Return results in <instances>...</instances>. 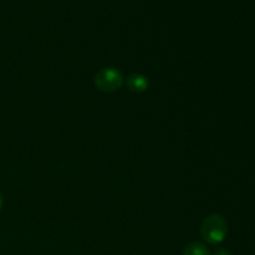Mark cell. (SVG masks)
<instances>
[{"label": "cell", "mask_w": 255, "mask_h": 255, "mask_svg": "<svg viewBox=\"0 0 255 255\" xmlns=\"http://www.w3.org/2000/svg\"><path fill=\"white\" fill-rule=\"evenodd\" d=\"M183 255H211L207 246L199 242H192L183 249Z\"/></svg>", "instance_id": "277c9868"}, {"label": "cell", "mask_w": 255, "mask_h": 255, "mask_svg": "<svg viewBox=\"0 0 255 255\" xmlns=\"http://www.w3.org/2000/svg\"><path fill=\"white\" fill-rule=\"evenodd\" d=\"M2 203H4V202H2V196H1V193H0V211H1V208H2Z\"/></svg>", "instance_id": "8992f818"}, {"label": "cell", "mask_w": 255, "mask_h": 255, "mask_svg": "<svg viewBox=\"0 0 255 255\" xmlns=\"http://www.w3.org/2000/svg\"><path fill=\"white\" fill-rule=\"evenodd\" d=\"M214 255H232V254L229 253V252L227 251V249L219 248V249H217L216 252H214Z\"/></svg>", "instance_id": "5b68a950"}, {"label": "cell", "mask_w": 255, "mask_h": 255, "mask_svg": "<svg viewBox=\"0 0 255 255\" xmlns=\"http://www.w3.org/2000/svg\"><path fill=\"white\" fill-rule=\"evenodd\" d=\"M126 85L132 92H136V94H143V92H146L147 90H148L149 81L144 75L132 74L127 77Z\"/></svg>", "instance_id": "3957f363"}, {"label": "cell", "mask_w": 255, "mask_h": 255, "mask_svg": "<svg viewBox=\"0 0 255 255\" xmlns=\"http://www.w3.org/2000/svg\"><path fill=\"white\" fill-rule=\"evenodd\" d=\"M95 86L102 92H115L124 85V75L116 67H104L95 75Z\"/></svg>", "instance_id": "7a4b0ae2"}, {"label": "cell", "mask_w": 255, "mask_h": 255, "mask_svg": "<svg viewBox=\"0 0 255 255\" xmlns=\"http://www.w3.org/2000/svg\"><path fill=\"white\" fill-rule=\"evenodd\" d=\"M228 233L227 221L219 214H211L201 226V236L207 243L219 244L226 239Z\"/></svg>", "instance_id": "6da1fadb"}]
</instances>
